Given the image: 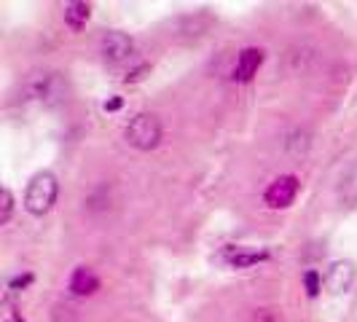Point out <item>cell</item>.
Here are the masks:
<instances>
[{
  "instance_id": "cell-1",
  "label": "cell",
  "mask_w": 357,
  "mask_h": 322,
  "mask_svg": "<svg viewBox=\"0 0 357 322\" xmlns=\"http://www.w3.org/2000/svg\"><path fill=\"white\" fill-rule=\"evenodd\" d=\"M56 194H59V185H56V178L52 172H38L36 178L30 180L27 185V194H24V207L30 215H46L54 207L56 201Z\"/></svg>"
},
{
  "instance_id": "cell-2",
  "label": "cell",
  "mask_w": 357,
  "mask_h": 322,
  "mask_svg": "<svg viewBox=\"0 0 357 322\" xmlns=\"http://www.w3.org/2000/svg\"><path fill=\"white\" fill-rule=\"evenodd\" d=\"M124 137L137 151H153L161 143V121L153 113H137L126 126Z\"/></svg>"
},
{
  "instance_id": "cell-3",
  "label": "cell",
  "mask_w": 357,
  "mask_h": 322,
  "mask_svg": "<svg viewBox=\"0 0 357 322\" xmlns=\"http://www.w3.org/2000/svg\"><path fill=\"white\" fill-rule=\"evenodd\" d=\"M298 188H301V180L296 175H280L268 183V188L264 191V201L271 210H287L298 197Z\"/></svg>"
},
{
  "instance_id": "cell-4",
  "label": "cell",
  "mask_w": 357,
  "mask_h": 322,
  "mask_svg": "<svg viewBox=\"0 0 357 322\" xmlns=\"http://www.w3.org/2000/svg\"><path fill=\"white\" fill-rule=\"evenodd\" d=\"M135 52V40L126 36V33H107L100 40V54L105 56V62L116 65V62H124Z\"/></svg>"
},
{
  "instance_id": "cell-5",
  "label": "cell",
  "mask_w": 357,
  "mask_h": 322,
  "mask_svg": "<svg viewBox=\"0 0 357 322\" xmlns=\"http://www.w3.org/2000/svg\"><path fill=\"white\" fill-rule=\"evenodd\" d=\"M264 65V49H258V46H248V49H242V54L236 56V65H234V81L236 84H248L252 81V75L258 72V68Z\"/></svg>"
},
{
  "instance_id": "cell-6",
  "label": "cell",
  "mask_w": 357,
  "mask_h": 322,
  "mask_svg": "<svg viewBox=\"0 0 357 322\" xmlns=\"http://www.w3.org/2000/svg\"><path fill=\"white\" fill-rule=\"evenodd\" d=\"M322 282L331 293H347L355 282V266L349 261H336V263H331Z\"/></svg>"
},
{
  "instance_id": "cell-7",
  "label": "cell",
  "mask_w": 357,
  "mask_h": 322,
  "mask_svg": "<svg viewBox=\"0 0 357 322\" xmlns=\"http://www.w3.org/2000/svg\"><path fill=\"white\" fill-rule=\"evenodd\" d=\"M100 290V277L89 266H78L70 274V293L73 296H94Z\"/></svg>"
},
{
  "instance_id": "cell-8",
  "label": "cell",
  "mask_w": 357,
  "mask_h": 322,
  "mask_svg": "<svg viewBox=\"0 0 357 322\" xmlns=\"http://www.w3.org/2000/svg\"><path fill=\"white\" fill-rule=\"evenodd\" d=\"M223 258H226V263L231 268H248L255 266V263H264L268 258V252L255 250V247H229Z\"/></svg>"
},
{
  "instance_id": "cell-9",
  "label": "cell",
  "mask_w": 357,
  "mask_h": 322,
  "mask_svg": "<svg viewBox=\"0 0 357 322\" xmlns=\"http://www.w3.org/2000/svg\"><path fill=\"white\" fill-rule=\"evenodd\" d=\"M27 97H33V100H49L56 94V78H54V72H36V75H30V81H27Z\"/></svg>"
},
{
  "instance_id": "cell-10",
  "label": "cell",
  "mask_w": 357,
  "mask_h": 322,
  "mask_svg": "<svg viewBox=\"0 0 357 322\" xmlns=\"http://www.w3.org/2000/svg\"><path fill=\"white\" fill-rule=\"evenodd\" d=\"M91 17V6L89 3H81V0H75V3H68L65 6V24L70 27L73 33H78V30H84L86 27V22Z\"/></svg>"
},
{
  "instance_id": "cell-11",
  "label": "cell",
  "mask_w": 357,
  "mask_h": 322,
  "mask_svg": "<svg viewBox=\"0 0 357 322\" xmlns=\"http://www.w3.org/2000/svg\"><path fill=\"white\" fill-rule=\"evenodd\" d=\"M11 213H14V197L8 188L0 191V226H6L11 220Z\"/></svg>"
},
{
  "instance_id": "cell-12",
  "label": "cell",
  "mask_w": 357,
  "mask_h": 322,
  "mask_svg": "<svg viewBox=\"0 0 357 322\" xmlns=\"http://www.w3.org/2000/svg\"><path fill=\"white\" fill-rule=\"evenodd\" d=\"M304 285H306V293L314 298V296H317V293L322 290L320 274H317V271H306V274H304Z\"/></svg>"
},
{
  "instance_id": "cell-13",
  "label": "cell",
  "mask_w": 357,
  "mask_h": 322,
  "mask_svg": "<svg viewBox=\"0 0 357 322\" xmlns=\"http://www.w3.org/2000/svg\"><path fill=\"white\" fill-rule=\"evenodd\" d=\"M33 282V274H22V277H14L11 279V290H19V287H27Z\"/></svg>"
},
{
  "instance_id": "cell-14",
  "label": "cell",
  "mask_w": 357,
  "mask_h": 322,
  "mask_svg": "<svg viewBox=\"0 0 357 322\" xmlns=\"http://www.w3.org/2000/svg\"><path fill=\"white\" fill-rule=\"evenodd\" d=\"M148 70V65H140V68H137V70H132L129 72V75H126V84H129V81H140V78H143V72Z\"/></svg>"
},
{
  "instance_id": "cell-15",
  "label": "cell",
  "mask_w": 357,
  "mask_h": 322,
  "mask_svg": "<svg viewBox=\"0 0 357 322\" xmlns=\"http://www.w3.org/2000/svg\"><path fill=\"white\" fill-rule=\"evenodd\" d=\"M121 107V97H113L110 102H105V110H119Z\"/></svg>"
}]
</instances>
